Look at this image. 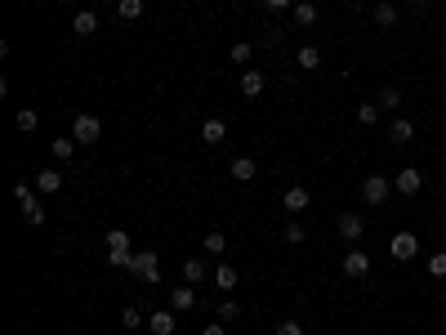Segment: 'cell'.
<instances>
[{"instance_id": "6da1fadb", "label": "cell", "mask_w": 446, "mask_h": 335, "mask_svg": "<svg viewBox=\"0 0 446 335\" xmlns=\"http://www.w3.org/2000/svg\"><path fill=\"white\" fill-rule=\"evenodd\" d=\"M125 273L139 278V282H148V286H156V282H161V259H156V250H134Z\"/></svg>"}, {"instance_id": "7a4b0ae2", "label": "cell", "mask_w": 446, "mask_h": 335, "mask_svg": "<svg viewBox=\"0 0 446 335\" xmlns=\"http://www.w3.org/2000/svg\"><path fill=\"white\" fill-rule=\"evenodd\" d=\"M14 197H18V206H22V219H27L32 228H41V224H45V206H41V197H36L27 184H14Z\"/></svg>"}, {"instance_id": "3957f363", "label": "cell", "mask_w": 446, "mask_h": 335, "mask_svg": "<svg viewBox=\"0 0 446 335\" xmlns=\"http://www.w3.org/2000/svg\"><path fill=\"white\" fill-rule=\"evenodd\" d=\"M99 135H103L99 116H94V112H76V121H71V139L90 148V143H99Z\"/></svg>"}, {"instance_id": "277c9868", "label": "cell", "mask_w": 446, "mask_h": 335, "mask_svg": "<svg viewBox=\"0 0 446 335\" xmlns=\"http://www.w3.org/2000/svg\"><path fill=\"white\" fill-rule=\"evenodd\" d=\"M389 193H393V184L384 175H366V179H361V201H366V206H384Z\"/></svg>"}, {"instance_id": "5b68a950", "label": "cell", "mask_w": 446, "mask_h": 335, "mask_svg": "<svg viewBox=\"0 0 446 335\" xmlns=\"http://www.w3.org/2000/svg\"><path fill=\"white\" fill-rule=\"evenodd\" d=\"M389 250H393V259H402V264H406V259H415V255H419V237L402 228V233H393Z\"/></svg>"}, {"instance_id": "8992f818", "label": "cell", "mask_w": 446, "mask_h": 335, "mask_svg": "<svg viewBox=\"0 0 446 335\" xmlns=\"http://www.w3.org/2000/svg\"><path fill=\"white\" fill-rule=\"evenodd\" d=\"M419 188H424V175H419L415 165L397 170V179H393V193H402V197H419Z\"/></svg>"}, {"instance_id": "52a82bcc", "label": "cell", "mask_w": 446, "mask_h": 335, "mask_svg": "<svg viewBox=\"0 0 446 335\" xmlns=\"http://www.w3.org/2000/svg\"><path fill=\"white\" fill-rule=\"evenodd\" d=\"M366 273H370V255H366V250H348V255H344V278L361 282Z\"/></svg>"}, {"instance_id": "ba28073f", "label": "cell", "mask_w": 446, "mask_h": 335, "mask_svg": "<svg viewBox=\"0 0 446 335\" xmlns=\"http://www.w3.org/2000/svg\"><path fill=\"white\" fill-rule=\"evenodd\" d=\"M361 233H366V219H361L357 210H344L340 214V237L344 242H361Z\"/></svg>"}, {"instance_id": "9c48e42d", "label": "cell", "mask_w": 446, "mask_h": 335, "mask_svg": "<svg viewBox=\"0 0 446 335\" xmlns=\"http://www.w3.org/2000/svg\"><path fill=\"white\" fill-rule=\"evenodd\" d=\"M281 206H286V210H291V214H304V210L312 206V193H308V188H299V184H295V188H286V197H281Z\"/></svg>"}, {"instance_id": "30bf717a", "label": "cell", "mask_w": 446, "mask_h": 335, "mask_svg": "<svg viewBox=\"0 0 446 335\" xmlns=\"http://www.w3.org/2000/svg\"><path fill=\"white\" fill-rule=\"evenodd\" d=\"M148 331H152V335H174V331H179V317L170 313V308H161V313H148Z\"/></svg>"}, {"instance_id": "8fae6325", "label": "cell", "mask_w": 446, "mask_h": 335, "mask_svg": "<svg viewBox=\"0 0 446 335\" xmlns=\"http://www.w3.org/2000/svg\"><path fill=\"white\" fill-rule=\"evenodd\" d=\"M223 139H228V125L219 121V116H210V121L201 125V143H206V148H219Z\"/></svg>"}, {"instance_id": "7c38bea8", "label": "cell", "mask_w": 446, "mask_h": 335, "mask_svg": "<svg viewBox=\"0 0 446 335\" xmlns=\"http://www.w3.org/2000/svg\"><path fill=\"white\" fill-rule=\"evenodd\" d=\"M237 282H241L237 264H228V259H223V264L214 268V286H219V291H228V295H232V291H237Z\"/></svg>"}, {"instance_id": "4fadbf2b", "label": "cell", "mask_w": 446, "mask_h": 335, "mask_svg": "<svg viewBox=\"0 0 446 335\" xmlns=\"http://www.w3.org/2000/svg\"><path fill=\"white\" fill-rule=\"evenodd\" d=\"M263 86H268V81H263V71H255V67L241 71V94H246V99H259Z\"/></svg>"}, {"instance_id": "5bb4252c", "label": "cell", "mask_w": 446, "mask_h": 335, "mask_svg": "<svg viewBox=\"0 0 446 335\" xmlns=\"http://www.w3.org/2000/svg\"><path fill=\"white\" fill-rule=\"evenodd\" d=\"M228 175H232L237 184H250V179L259 175V165L250 161V157H232V165H228Z\"/></svg>"}, {"instance_id": "9a60e30c", "label": "cell", "mask_w": 446, "mask_h": 335, "mask_svg": "<svg viewBox=\"0 0 446 335\" xmlns=\"http://www.w3.org/2000/svg\"><path fill=\"white\" fill-rule=\"evenodd\" d=\"M291 18H295V27H312V22H317V5H312V0H295Z\"/></svg>"}, {"instance_id": "2e32d148", "label": "cell", "mask_w": 446, "mask_h": 335, "mask_svg": "<svg viewBox=\"0 0 446 335\" xmlns=\"http://www.w3.org/2000/svg\"><path fill=\"white\" fill-rule=\"evenodd\" d=\"M71 32H76V36H94V32H99V14H94V9H81V14L71 18Z\"/></svg>"}, {"instance_id": "e0dca14e", "label": "cell", "mask_w": 446, "mask_h": 335, "mask_svg": "<svg viewBox=\"0 0 446 335\" xmlns=\"http://www.w3.org/2000/svg\"><path fill=\"white\" fill-rule=\"evenodd\" d=\"M192 304H197V295H192V286H188V282H183V286H174V291H170V308H174V313H188Z\"/></svg>"}, {"instance_id": "ac0fdd59", "label": "cell", "mask_w": 446, "mask_h": 335, "mask_svg": "<svg viewBox=\"0 0 446 335\" xmlns=\"http://www.w3.org/2000/svg\"><path fill=\"white\" fill-rule=\"evenodd\" d=\"M63 188V170H41L36 175V193H58Z\"/></svg>"}, {"instance_id": "d6986e66", "label": "cell", "mask_w": 446, "mask_h": 335, "mask_svg": "<svg viewBox=\"0 0 446 335\" xmlns=\"http://www.w3.org/2000/svg\"><path fill=\"white\" fill-rule=\"evenodd\" d=\"M116 14L125 22H139L143 14H148V5H143V0H116Z\"/></svg>"}, {"instance_id": "ffe728a7", "label": "cell", "mask_w": 446, "mask_h": 335, "mask_svg": "<svg viewBox=\"0 0 446 335\" xmlns=\"http://www.w3.org/2000/svg\"><path fill=\"white\" fill-rule=\"evenodd\" d=\"M50 148H54V157H58V161H71V157H76V148H81V143L71 139V135H58V139L50 143Z\"/></svg>"}, {"instance_id": "44dd1931", "label": "cell", "mask_w": 446, "mask_h": 335, "mask_svg": "<svg viewBox=\"0 0 446 335\" xmlns=\"http://www.w3.org/2000/svg\"><path fill=\"white\" fill-rule=\"evenodd\" d=\"M389 139H393V143H411V139H415V125L406 121V116H397V121L389 125Z\"/></svg>"}, {"instance_id": "7402d4cb", "label": "cell", "mask_w": 446, "mask_h": 335, "mask_svg": "<svg viewBox=\"0 0 446 335\" xmlns=\"http://www.w3.org/2000/svg\"><path fill=\"white\" fill-rule=\"evenodd\" d=\"M295 63L304 67V71H317V67H321V54H317V45H304V50L295 54Z\"/></svg>"}, {"instance_id": "603a6c76", "label": "cell", "mask_w": 446, "mask_h": 335, "mask_svg": "<svg viewBox=\"0 0 446 335\" xmlns=\"http://www.w3.org/2000/svg\"><path fill=\"white\" fill-rule=\"evenodd\" d=\"M393 22H397V5L393 0H379L375 5V27H393Z\"/></svg>"}, {"instance_id": "cb8c5ba5", "label": "cell", "mask_w": 446, "mask_h": 335, "mask_svg": "<svg viewBox=\"0 0 446 335\" xmlns=\"http://www.w3.org/2000/svg\"><path fill=\"white\" fill-rule=\"evenodd\" d=\"M375 103L384 107V112H397V107H402V90H397V86H384Z\"/></svg>"}, {"instance_id": "d4e9b609", "label": "cell", "mask_w": 446, "mask_h": 335, "mask_svg": "<svg viewBox=\"0 0 446 335\" xmlns=\"http://www.w3.org/2000/svg\"><path fill=\"white\" fill-rule=\"evenodd\" d=\"M103 242H107V250H134V242H130V233H125V228H112V233L103 237Z\"/></svg>"}, {"instance_id": "484cf974", "label": "cell", "mask_w": 446, "mask_h": 335, "mask_svg": "<svg viewBox=\"0 0 446 335\" xmlns=\"http://www.w3.org/2000/svg\"><path fill=\"white\" fill-rule=\"evenodd\" d=\"M281 242H286V246H304V242H308L304 224H286V228H281Z\"/></svg>"}, {"instance_id": "4316f807", "label": "cell", "mask_w": 446, "mask_h": 335, "mask_svg": "<svg viewBox=\"0 0 446 335\" xmlns=\"http://www.w3.org/2000/svg\"><path fill=\"white\" fill-rule=\"evenodd\" d=\"M183 282H188V286L206 282V264H201V259H188V264H183Z\"/></svg>"}, {"instance_id": "83f0119b", "label": "cell", "mask_w": 446, "mask_h": 335, "mask_svg": "<svg viewBox=\"0 0 446 335\" xmlns=\"http://www.w3.org/2000/svg\"><path fill=\"white\" fill-rule=\"evenodd\" d=\"M379 112H384L379 103H361V107H357V121H361V125H379Z\"/></svg>"}, {"instance_id": "f1b7e54d", "label": "cell", "mask_w": 446, "mask_h": 335, "mask_svg": "<svg viewBox=\"0 0 446 335\" xmlns=\"http://www.w3.org/2000/svg\"><path fill=\"white\" fill-rule=\"evenodd\" d=\"M143 322H148V313H143V308H125V313H120V327H125V331H139Z\"/></svg>"}, {"instance_id": "f546056e", "label": "cell", "mask_w": 446, "mask_h": 335, "mask_svg": "<svg viewBox=\"0 0 446 335\" xmlns=\"http://www.w3.org/2000/svg\"><path fill=\"white\" fill-rule=\"evenodd\" d=\"M206 250H210V255H223V250H228V237H223L219 228H210V233H206Z\"/></svg>"}, {"instance_id": "4dcf8cb0", "label": "cell", "mask_w": 446, "mask_h": 335, "mask_svg": "<svg viewBox=\"0 0 446 335\" xmlns=\"http://www.w3.org/2000/svg\"><path fill=\"white\" fill-rule=\"evenodd\" d=\"M14 121H18V130H36V125H41V112H36V107H22Z\"/></svg>"}, {"instance_id": "1f68e13d", "label": "cell", "mask_w": 446, "mask_h": 335, "mask_svg": "<svg viewBox=\"0 0 446 335\" xmlns=\"http://www.w3.org/2000/svg\"><path fill=\"white\" fill-rule=\"evenodd\" d=\"M214 313H219V322H237V317H241V304H237V300H223Z\"/></svg>"}, {"instance_id": "d6a6232c", "label": "cell", "mask_w": 446, "mask_h": 335, "mask_svg": "<svg viewBox=\"0 0 446 335\" xmlns=\"http://www.w3.org/2000/svg\"><path fill=\"white\" fill-rule=\"evenodd\" d=\"M259 45H263V50H277V45H281V27H263L259 32Z\"/></svg>"}, {"instance_id": "836d02e7", "label": "cell", "mask_w": 446, "mask_h": 335, "mask_svg": "<svg viewBox=\"0 0 446 335\" xmlns=\"http://www.w3.org/2000/svg\"><path fill=\"white\" fill-rule=\"evenodd\" d=\"M228 54H232V63H250V54H255V45H250V41H237V45H232V50H228Z\"/></svg>"}, {"instance_id": "e575fe53", "label": "cell", "mask_w": 446, "mask_h": 335, "mask_svg": "<svg viewBox=\"0 0 446 335\" xmlns=\"http://www.w3.org/2000/svg\"><path fill=\"white\" fill-rule=\"evenodd\" d=\"M130 255L134 250H107V268H130Z\"/></svg>"}, {"instance_id": "d590c367", "label": "cell", "mask_w": 446, "mask_h": 335, "mask_svg": "<svg viewBox=\"0 0 446 335\" xmlns=\"http://www.w3.org/2000/svg\"><path fill=\"white\" fill-rule=\"evenodd\" d=\"M428 278H446V250H438V255L428 259Z\"/></svg>"}, {"instance_id": "8d00e7d4", "label": "cell", "mask_w": 446, "mask_h": 335, "mask_svg": "<svg viewBox=\"0 0 446 335\" xmlns=\"http://www.w3.org/2000/svg\"><path fill=\"white\" fill-rule=\"evenodd\" d=\"M277 335H304V327L295 317H286V322H277Z\"/></svg>"}, {"instance_id": "74e56055", "label": "cell", "mask_w": 446, "mask_h": 335, "mask_svg": "<svg viewBox=\"0 0 446 335\" xmlns=\"http://www.w3.org/2000/svg\"><path fill=\"white\" fill-rule=\"evenodd\" d=\"M263 9H272V14L277 9H295V0H263Z\"/></svg>"}, {"instance_id": "f35d334b", "label": "cell", "mask_w": 446, "mask_h": 335, "mask_svg": "<svg viewBox=\"0 0 446 335\" xmlns=\"http://www.w3.org/2000/svg\"><path fill=\"white\" fill-rule=\"evenodd\" d=\"M201 335H223V322H206V327H201Z\"/></svg>"}]
</instances>
